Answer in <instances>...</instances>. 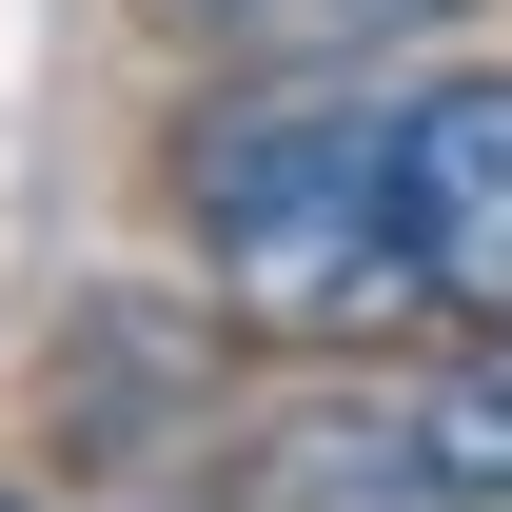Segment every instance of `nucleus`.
<instances>
[{
    "label": "nucleus",
    "mask_w": 512,
    "mask_h": 512,
    "mask_svg": "<svg viewBox=\"0 0 512 512\" xmlns=\"http://www.w3.org/2000/svg\"><path fill=\"white\" fill-rule=\"evenodd\" d=\"M178 434H217V335H197V316H138V296L79 316L60 335V453H119V473H138V453H178Z\"/></svg>",
    "instance_id": "3"
},
{
    "label": "nucleus",
    "mask_w": 512,
    "mask_h": 512,
    "mask_svg": "<svg viewBox=\"0 0 512 512\" xmlns=\"http://www.w3.org/2000/svg\"><path fill=\"white\" fill-rule=\"evenodd\" d=\"M178 237L237 335H394L414 256H394V99L375 79H237L178 119Z\"/></svg>",
    "instance_id": "1"
},
{
    "label": "nucleus",
    "mask_w": 512,
    "mask_h": 512,
    "mask_svg": "<svg viewBox=\"0 0 512 512\" xmlns=\"http://www.w3.org/2000/svg\"><path fill=\"white\" fill-rule=\"evenodd\" d=\"M0 512H20V493H0Z\"/></svg>",
    "instance_id": "6"
},
{
    "label": "nucleus",
    "mask_w": 512,
    "mask_h": 512,
    "mask_svg": "<svg viewBox=\"0 0 512 512\" xmlns=\"http://www.w3.org/2000/svg\"><path fill=\"white\" fill-rule=\"evenodd\" d=\"M178 20H316V0H178Z\"/></svg>",
    "instance_id": "5"
},
{
    "label": "nucleus",
    "mask_w": 512,
    "mask_h": 512,
    "mask_svg": "<svg viewBox=\"0 0 512 512\" xmlns=\"http://www.w3.org/2000/svg\"><path fill=\"white\" fill-rule=\"evenodd\" d=\"M394 434H414V493L434 512H512V335H473L434 394H394Z\"/></svg>",
    "instance_id": "4"
},
{
    "label": "nucleus",
    "mask_w": 512,
    "mask_h": 512,
    "mask_svg": "<svg viewBox=\"0 0 512 512\" xmlns=\"http://www.w3.org/2000/svg\"><path fill=\"white\" fill-rule=\"evenodd\" d=\"M394 256H414V316L512 335V60L394 79Z\"/></svg>",
    "instance_id": "2"
}]
</instances>
